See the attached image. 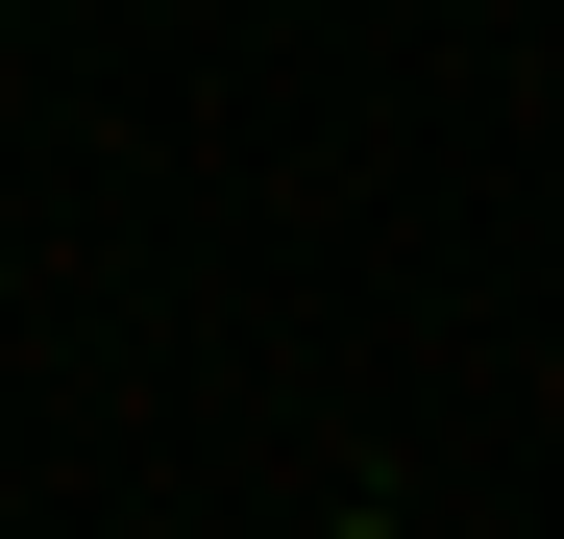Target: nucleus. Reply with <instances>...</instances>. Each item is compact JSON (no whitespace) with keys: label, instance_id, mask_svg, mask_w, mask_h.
Wrapping results in <instances>:
<instances>
[]
</instances>
